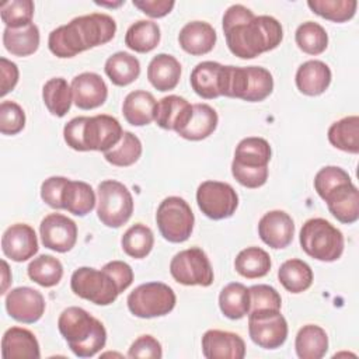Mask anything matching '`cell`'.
Masks as SVG:
<instances>
[{
	"label": "cell",
	"mask_w": 359,
	"mask_h": 359,
	"mask_svg": "<svg viewBox=\"0 0 359 359\" xmlns=\"http://www.w3.org/2000/svg\"><path fill=\"white\" fill-rule=\"evenodd\" d=\"M299 241L302 250L311 258L332 262L344 252V234L323 217L309 219L300 230Z\"/></svg>",
	"instance_id": "cell-6"
},
{
	"label": "cell",
	"mask_w": 359,
	"mask_h": 359,
	"mask_svg": "<svg viewBox=\"0 0 359 359\" xmlns=\"http://www.w3.org/2000/svg\"><path fill=\"white\" fill-rule=\"evenodd\" d=\"M294 348L300 359H321L328 351V335L320 325H303L296 335Z\"/></svg>",
	"instance_id": "cell-32"
},
{
	"label": "cell",
	"mask_w": 359,
	"mask_h": 359,
	"mask_svg": "<svg viewBox=\"0 0 359 359\" xmlns=\"http://www.w3.org/2000/svg\"><path fill=\"white\" fill-rule=\"evenodd\" d=\"M27 272L32 282L43 287H52L60 282L63 276V265L57 258L42 254L29 262Z\"/></svg>",
	"instance_id": "cell-40"
},
{
	"label": "cell",
	"mask_w": 359,
	"mask_h": 359,
	"mask_svg": "<svg viewBox=\"0 0 359 359\" xmlns=\"http://www.w3.org/2000/svg\"><path fill=\"white\" fill-rule=\"evenodd\" d=\"M219 122L217 112L208 104H194L192 116L188 123L178 132L187 140H202L210 136Z\"/></svg>",
	"instance_id": "cell-31"
},
{
	"label": "cell",
	"mask_w": 359,
	"mask_h": 359,
	"mask_svg": "<svg viewBox=\"0 0 359 359\" xmlns=\"http://www.w3.org/2000/svg\"><path fill=\"white\" fill-rule=\"evenodd\" d=\"M105 74L119 87L133 83L140 74V62L128 52H116L105 60Z\"/></svg>",
	"instance_id": "cell-33"
},
{
	"label": "cell",
	"mask_w": 359,
	"mask_h": 359,
	"mask_svg": "<svg viewBox=\"0 0 359 359\" xmlns=\"http://www.w3.org/2000/svg\"><path fill=\"white\" fill-rule=\"evenodd\" d=\"M224 66L205 60L198 63L191 72V87L192 90L205 100H213L222 95V80Z\"/></svg>",
	"instance_id": "cell-24"
},
{
	"label": "cell",
	"mask_w": 359,
	"mask_h": 359,
	"mask_svg": "<svg viewBox=\"0 0 359 359\" xmlns=\"http://www.w3.org/2000/svg\"><path fill=\"white\" fill-rule=\"evenodd\" d=\"M95 4H98V6H104V7H119V6H122L123 4V1L122 0H119V1H115V3H108V1H95Z\"/></svg>",
	"instance_id": "cell-56"
},
{
	"label": "cell",
	"mask_w": 359,
	"mask_h": 359,
	"mask_svg": "<svg viewBox=\"0 0 359 359\" xmlns=\"http://www.w3.org/2000/svg\"><path fill=\"white\" fill-rule=\"evenodd\" d=\"M1 356L3 359H39L38 339L27 328L11 327L1 338Z\"/></svg>",
	"instance_id": "cell-22"
},
{
	"label": "cell",
	"mask_w": 359,
	"mask_h": 359,
	"mask_svg": "<svg viewBox=\"0 0 359 359\" xmlns=\"http://www.w3.org/2000/svg\"><path fill=\"white\" fill-rule=\"evenodd\" d=\"M73 102L80 109H94L101 107L108 97V87L104 79L93 72L77 74L72 80Z\"/></svg>",
	"instance_id": "cell-19"
},
{
	"label": "cell",
	"mask_w": 359,
	"mask_h": 359,
	"mask_svg": "<svg viewBox=\"0 0 359 359\" xmlns=\"http://www.w3.org/2000/svg\"><path fill=\"white\" fill-rule=\"evenodd\" d=\"M119 121L111 115L76 116L63 128V137L67 146L77 151L97 150L105 153L122 137Z\"/></svg>",
	"instance_id": "cell-3"
},
{
	"label": "cell",
	"mask_w": 359,
	"mask_h": 359,
	"mask_svg": "<svg viewBox=\"0 0 359 359\" xmlns=\"http://www.w3.org/2000/svg\"><path fill=\"white\" fill-rule=\"evenodd\" d=\"M307 6L310 10L334 22H345L351 20L358 7L356 0H309Z\"/></svg>",
	"instance_id": "cell-44"
},
{
	"label": "cell",
	"mask_w": 359,
	"mask_h": 359,
	"mask_svg": "<svg viewBox=\"0 0 359 359\" xmlns=\"http://www.w3.org/2000/svg\"><path fill=\"white\" fill-rule=\"evenodd\" d=\"M129 358H150V359H160L163 356V349L160 342L153 337V335H140L136 338L129 351H128Z\"/></svg>",
	"instance_id": "cell-49"
},
{
	"label": "cell",
	"mask_w": 359,
	"mask_h": 359,
	"mask_svg": "<svg viewBox=\"0 0 359 359\" xmlns=\"http://www.w3.org/2000/svg\"><path fill=\"white\" fill-rule=\"evenodd\" d=\"M231 174L240 185L245 188H259L268 180V167L248 168L231 163Z\"/></svg>",
	"instance_id": "cell-50"
},
{
	"label": "cell",
	"mask_w": 359,
	"mask_h": 359,
	"mask_svg": "<svg viewBox=\"0 0 359 359\" xmlns=\"http://www.w3.org/2000/svg\"><path fill=\"white\" fill-rule=\"evenodd\" d=\"M324 201L338 222L352 224L359 219V191L352 181L334 188Z\"/></svg>",
	"instance_id": "cell-20"
},
{
	"label": "cell",
	"mask_w": 359,
	"mask_h": 359,
	"mask_svg": "<svg viewBox=\"0 0 359 359\" xmlns=\"http://www.w3.org/2000/svg\"><path fill=\"white\" fill-rule=\"evenodd\" d=\"M261 240L275 250L287 247L294 236L293 219L283 210L266 212L258 223Z\"/></svg>",
	"instance_id": "cell-17"
},
{
	"label": "cell",
	"mask_w": 359,
	"mask_h": 359,
	"mask_svg": "<svg viewBox=\"0 0 359 359\" xmlns=\"http://www.w3.org/2000/svg\"><path fill=\"white\" fill-rule=\"evenodd\" d=\"M223 32L230 52L240 59L272 50L283 38L282 25L275 17L255 15L243 4H233L224 11Z\"/></svg>",
	"instance_id": "cell-1"
},
{
	"label": "cell",
	"mask_w": 359,
	"mask_h": 359,
	"mask_svg": "<svg viewBox=\"0 0 359 359\" xmlns=\"http://www.w3.org/2000/svg\"><path fill=\"white\" fill-rule=\"evenodd\" d=\"M160 27L150 20H139L133 22L125 34V45L139 53L153 50L160 42Z\"/></svg>",
	"instance_id": "cell-39"
},
{
	"label": "cell",
	"mask_w": 359,
	"mask_h": 359,
	"mask_svg": "<svg viewBox=\"0 0 359 359\" xmlns=\"http://www.w3.org/2000/svg\"><path fill=\"white\" fill-rule=\"evenodd\" d=\"M45 299L41 292L20 286L11 289L6 296V310L11 318L24 324H34L45 313Z\"/></svg>",
	"instance_id": "cell-15"
},
{
	"label": "cell",
	"mask_w": 359,
	"mask_h": 359,
	"mask_svg": "<svg viewBox=\"0 0 359 359\" xmlns=\"http://www.w3.org/2000/svg\"><path fill=\"white\" fill-rule=\"evenodd\" d=\"M69 178L66 177H49L41 185V198L42 201L53 209H63L62 208V192Z\"/></svg>",
	"instance_id": "cell-51"
},
{
	"label": "cell",
	"mask_w": 359,
	"mask_h": 359,
	"mask_svg": "<svg viewBox=\"0 0 359 359\" xmlns=\"http://www.w3.org/2000/svg\"><path fill=\"white\" fill-rule=\"evenodd\" d=\"M34 3L31 0H11L0 6L1 20L6 27L18 28L31 24L34 17Z\"/></svg>",
	"instance_id": "cell-45"
},
{
	"label": "cell",
	"mask_w": 359,
	"mask_h": 359,
	"mask_svg": "<svg viewBox=\"0 0 359 359\" xmlns=\"http://www.w3.org/2000/svg\"><path fill=\"white\" fill-rule=\"evenodd\" d=\"M70 287L76 296L98 306L112 304L121 293L108 272L90 266H80L72 273Z\"/></svg>",
	"instance_id": "cell-9"
},
{
	"label": "cell",
	"mask_w": 359,
	"mask_h": 359,
	"mask_svg": "<svg viewBox=\"0 0 359 359\" xmlns=\"http://www.w3.org/2000/svg\"><path fill=\"white\" fill-rule=\"evenodd\" d=\"M1 265H3V271H1V275H3V285H1V294H4L6 293V290H7V287H8V283L11 282V272H10V269H8V265H7V262L3 259L1 261Z\"/></svg>",
	"instance_id": "cell-55"
},
{
	"label": "cell",
	"mask_w": 359,
	"mask_h": 359,
	"mask_svg": "<svg viewBox=\"0 0 359 359\" xmlns=\"http://www.w3.org/2000/svg\"><path fill=\"white\" fill-rule=\"evenodd\" d=\"M351 177L349 174L337 165H327L323 167L314 177V189L317 191V194L320 195L321 199H324L327 196V194H330L334 188L351 182Z\"/></svg>",
	"instance_id": "cell-46"
},
{
	"label": "cell",
	"mask_w": 359,
	"mask_h": 359,
	"mask_svg": "<svg viewBox=\"0 0 359 359\" xmlns=\"http://www.w3.org/2000/svg\"><path fill=\"white\" fill-rule=\"evenodd\" d=\"M57 328L70 351L79 358H91L105 346L104 324L81 307L65 309L57 318Z\"/></svg>",
	"instance_id": "cell-4"
},
{
	"label": "cell",
	"mask_w": 359,
	"mask_h": 359,
	"mask_svg": "<svg viewBox=\"0 0 359 359\" xmlns=\"http://www.w3.org/2000/svg\"><path fill=\"white\" fill-rule=\"evenodd\" d=\"M25 126V112L14 101L0 104V132L3 135H17Z\"/></svg>",
	"instance_id": "cell-48"
},
{
	"label": "cell",
	"mask_w": 359,
	"mask_h": 359,
	"mask_svg": "<svg viewBox=\"0 0 359 359\" xmlns=\"http://www.w3.org/2000/svg\"><path fill=\"white\" fill-rule=\"evenodd\" d=\"M250 292V313L258 310H280L282 299L278 290L269 285H254Z\"/></svg>",
	"instance_id": "cell-47"
},
{
	"label": "cell",
	"mask_w": 359,
	"mask_h": 359,
	"mask_svg": "<svg viewBox=\"0 0 359 359\" xmlns=\"http://www.w3.org/2000/svg\"><path fill=\"white\" fill-rule=\"evenodd\" d=\"M102 269L112 276V279L116 282L121 293L123 290H126L133 282V269L129 264H126L123 261H118V259L109 261L102 266Z\"/></svg>",
	"instance_id": "cell-52"
},
{
	"label": "cell",
	"mask_w": 359,
	"mask_h": 359,
	"mask_svg": "<svg viewBox=\"0 0 359 359\" xmlns=\"http://www.w3.org/2000/svg\"><path fill=\"white\" fill-rule=\"evenodd\" d=\"M181 77L180 62L168 53L156 55L147 66V79L158 91L174 90Z\"/></svg>",
	"instance_id": "cell-27"
},
{
	"label": "cell",
	"mask_w": 359,
	"mask_h": 359,
	"mask_svg": "<svg viewBox=\"0 0 359 359\" xmlns=\"http://www.w3.org/2000/svg\"><path fill=\"white\" fill-rule=\"evenodd\" d=\"M273 90V79L269 70L261 66H224L222 95L240 98L248 102L264 101Z\"/></svg>",
	"instance_id": "cell-5"
},
{
	"label": "cell",
	"mask_w": 359,
	"mask_h": 359,
	"mask_svg": "<svg viewBox=\"0 0 359 359\" xmlns=\"http://www.w3.org/2000/svg\"><path fill=\"white\" fill-rule=\"evenodd\" d=\"M133 213V198L126 185L105 180L97 188V216L107 227L123 226Z\"/></svg>",
	"instance_id": "cell-7"
},
{
	"label": "cell",
	"mask_w": 359,
	"mask_h": 359,
	"mask_svg": "<svg viewBox=\"0 0 359 359\" xmlns=\"http://www.w3.org/2000/svg\"><path fill=\"white\" fill-rule=\"evenodd\" d=\"M330 143L346 153H359V116L349 115L334 122L328 129Z\"/></svg>",
	"instance_id": "cell-37"
},
{
	"label": "cell",
	"mask_w": 359,
	"mask_h": 359,
	"mask_svg": "<svg viewBox=\"0 0 359 359\" xmlns=\"http://www.w3.org/2000/svg\"><path fill=\"white\" fill-rule=\"evenodd\" d=\"M43 247L56 252L70 251L77 241V224L62 213H49L39 224Z\"/></svg>",
	"instance_id": "cell-14"
},
{
	"label": "cell",
	"mask_w": 359,
	"mask_h": 359,
	"mask_svg": "<svg viewBox=\"0 0 359 359\" xmlns=\"http://www.w3.org/2000/svg\"><path fill=\"white\" fill-rule=\"evenodd\" d=\"M142 142L132 132L123 130L121 140L104 153V158L116 167H129L135 164L142 156Z\"/></svg>",
	"instance_id": "cell-42"
},
{
	"label": "cell",
	"mask_w": 359,
	"mask_h": 359,
	"mask_svg": "<svg viewBox=\"0 0 359 359\" xmlns=\"http://www.w3.org/2000/svg\"><path fill=\"white\" fill-rule=\"evenodd\" d=\"M331 70L321 60H307L302 63L296 72V86L304 95H320L331 83Z\"/></svg>",
	"instance_id": "cell-25"
},
{
	"label": "cell",
	"mask_w": 359,
	"mask_h": 359,
	"mask_svg": "<svg viewBox=\"0 0 359 359\" xmlns=\"http://www.w3.org/2000/svg\"><path fill=\"white\" fill-rule=\"evenodd\" d=\"M121 245L125 254L132 258L142 259L147 257L154 245V236L150 227L143 223L130 226L121 238Z\"/></svg>",
	"instance_id": "cell-41"
},
{
	"label": "cell",
	"mask_w": 359,
	"mask_h": 359,
	"mask_svg": "<svg viewBox=\"0 0 359 359\" xmlns=\"http://www.w3.org/2000/svg\"><path fill=\"white\" fill-rule=\"evenodd\" d=\"M294 39L299 49L307 55H320L328 46L327 31L314 21H306L300 24L296 29Z\"/></svg>",
	"instance_id": "cell-43"
},
{
	"label": "cell",
	"mask_w": 359,
	"mask_h": 359,
	"mask_svg": "<svg viewBox=\"0 0 359 359\" xmlns=\"http://www.w3.org/2000/svg\"><path fill=\"white\" fill-rule=\"evenodd\" d=\"M157 101L146 90L130 91L122 104V114L132 126H144L154 121Z\"/></svg>",
	"instance_id": "cell-26"
},
{
	"label": "cell",
	"mask_w": 359,
	"mask_h": 359,
	"mask_svg": "<svg viewBox=\"0 0 359 359\" xmlns=\"http://www.w3.org/2000/svg\"><path fill=\"white\" fill-rule=\"evenodd\" d=\"M35 230L25 223H15L6 229L1 237L3 254L15 262H24L38 252Z\"/></svg>",
	"instance_id": "cell-16"
},
{
	"label": "cell",
	"mask_w": 359,
	"mask_h": 359,
	"mask_svg": "<svg viewBox=\"0 0 359 359\" xmlns=\"http://www.w3.org/2000/svg\"><path fill=\"white\" fill-rule=\"evenodd\" d=\"M157 227L170 243H184L194 230L195 217L188 202L180 196H168L157 208Z\"/></svg>",
	"instance_id": "cell-10"
},
{
	"label": "cell",
	"mask_w": 359,
	"mask_h": 359,
	"mask_svg": "<svg viewBox=\"0 0 359 359\" xmlns=\"http://www.w3.org/2000/svg\"><path fill=\"white\" fill-rule=\"evenodd\" d=\"M219 307L224 317L240 320L250 313V292L240 282L226 285L219 294Z\"/></svg>",
	"instance_id": "cell-34"
},
{
	"label": "cell",
	"mask_w": 359,
	"mask_h": 359,
	"mask_svg": "<svg viewBox=\"0 0 359 359\" xmlns=\"http://www.w3.org/2000/svg\"><path fill=\"white\" fill-rule=\"evenodd\" d=\"M216 38L215 28L206 21L187 22L178 34L180 46L194 56L209 53L216 43Z\"/></svg>",
	"instance_id": "cell-23"
},
{
	"label": "cell",
	"mask_w": 359,
	"mask_h": 359,
	"mask_svg": "<svg viewBox=\"0 0 359 359\" xmlns=\"http://www.w3.org/2000/svg\"><path fill=\"white\" fill-rule=\"evenodd\" d=\"M202 352L208 359H243L245 342L236 332L208 330L202 337Z\"/></svg>",
	"instance_id": "cell-18"
},
{
	"label": "cell",
	"mask_w": 359,
	"mask_h": 359,
	"mask_svg": "<svg viewBox=\"0 0 359 359\" xmlns=\"http://www.w3.org/2000/svg\"><path fill=\"white\" fill-rule=\"evenodd\" d=\"M42 100L48 111L55 116H65L72 107V87L63 77L49 79L42 87Z\"/></svg>",
	"instance_id": "cell-36"
},
{
	"label": "cell",
	"mask_w": 359,
	"mask_h": 359,
	"mask_svg": "<svg viewBox=\"0 0 359 359\" xmlns=\"http://www.w3.org/2000/svg\"><path fill=\"white\" fill-rule=\"evenodd\" d=\"M271 154V146L265 139L257 136L244 137L236 147L233 164L248 168H264L268 167Z\"/></svg>",
	"instance_id": "cell-28"
},
{
	"label": "cell",
	"mask_w": 359,
	"mask_h": 359,
	"mask_svg": "<svg viewBox=\"0 0 359 359\" xmlns=\"http://www.w3.org/2000/svg\"><path fill=\"white\" fill-rule=\"evenodd\" d=\"M39 29L31 22L24 27L10 28L6 27L3 31V45L14 56H29L39 48Z\"/></svg>",
	"instance_id": "cell-30"
},
{
	"label": "cell",
	"mask_w": 359,
	"mask_h": 359,
	"mask_svg": "<svg viewBox=\"0 0 359 359\" xmlns=\"http://www.w3.org/2000/svg\"><path fill=\"white\" fill-rule=\"evenodd\" d=\"M95 192L84 181L69 180L62 192V208L76 216H86L95 206Z\"/></svg>",
	"instance_id": "cell-29"
},
{
	"label": "cell",
	"mask_w": 359,
	"mask_h": 359,
	"mask_svg": "<svg viewBox=\"0 0 359 359\" xmlns=\"http://www.w3.org/2000/svg\"><path fill=\"white\" fill-rule=\"evenodd\" d=\"M133 6L151 18L167 15L175 6L174 0H133Z\"/></svg>",
	"instance_id": "cell-53"
},
{
	"label": "cell",
	"mask_w": 359,
	"mask_h": 359,
	"mask_svg": "<svg viewBox=\"0 0 359 359\" xmlns=\"http://www.w3.org/2000/svg\"><path fill=\"white\" fill-rule=\"evenodd\" d=\"M287 321L280 310H258L248 313V334L251 341L264 349H276L287 338Z\"/></svg>",
	"instance_id": "cell-13"
},
{
	"label": "cell",
	"mask_w": 359,
	"mask_h": 359,
	"mask_svg": "<svg viewBox=\"0 0 359 359\" xmlns=\"http://www.w3.org/2000/svg\"><path fill=\"white\" fill-rule=\"evenodd\" d=\"M170 273L175 282L185 286H210L213 283L210 261L199 247L177 252L170 262Z\"/></svg>",
	"instance_id": "cell-11"
},
{
	"label": "cell",
	"mask_w": 359,
	"mask_h": 359,
	"mask_svg": "<svg viewBox=\"0 0 359 359\" xmlns=\"http://www.w3.org/2000/svg\"><path fill=\"white\" fill-rule=\"evenodd\" d=\"M18 67L14 62L0 57V79H1V86H0V95L4 97L10 91L14 90V87L18 83Z\"/></svg>",
	"instance_id": "cell-54"
},
{
	"label": "cell",
	"mask_w": 359,
	"mask_h": 359,
	"mask_svg": "<svg viewBox=\"0 0 359 359\" xmlns=\"http://www.w3.org/2000/svg\"><path fill=\"white\" fill-rule=\"evenodd\" d=\"M271 257L259 247H247L241 250L234 259V269L247 279L265 276L271 271Z\"/></svg>",
	"instance_id": "cell-38"
},
{
	"label": "cell",
	"mask_w": 359,
	"mask_h": 359,
	"mask_svg": "<svg viewBox=\"0 0 359 359\" xmlns=\"http://www.w3.org/2000/svg\"><path fill=\"white\" fill-rule=\"evenodd\" d=\"M192 116V105L180 95L171 94L163 97L156 105V123L167 130H175L177 133L188 123Z\"/></svg>",
	"instance_id": "cell-21"
},
{
	"label": "cell",
	"mask_w": 359,
	"mask_h": 359,
	"mask_svg": "<svg viewBox=\"0 0 359 359\" xmlns=\"http://www.w3.org/2000/svg\"><path fill=\"white\" fill-rule=\"evenodd\" d=\"M278 279L280 285L290 293H302L313 283V271L307 262L299 258L285 261L279 271Z\"/></svg>",
	"instance_id": "cell-35"
},
{
	"label": "cell",
	"mask_w": 359,
	"mask_h": 359,
	"mask_svg": "<svg viewBox=\"0 0 359 359\" xmlns=\"http://www.w3.org/2000/svg\"><path fill=\"white\" fill-rule=\"evenodd\" d=\"M129 311L139 318L161 317L172 311L177 303L174 290L163 282H147L135 287L128 299Z\"/></svg>",
	"instance_id": "cell-8"
},
{
	"label": "cell",
	"mask_w": 359,
	"mask_h": 359,
	"mask_svg": "<svg viewBox=\"0 0 359 359\" xmlns=\"http://www.w3.org/2000/svg\"><path fill=\"white\" fill-rule=\"evenodd\" d=\"M196 202L205 216L222 220L233 216L238 206V195L230 184L209 180L198 187Z\"/></svg>",
	"instance_id": "cell-12"
},
{
	"label": "cell",
	"mask_w": 359,
	"mask_h": 359,
	"mask_svg": "<svg viewBox=\"0 0 359 359\" xmlns=\"http://www.w3.org/2000/svg\"><path fill=\"white\" fill-rule=\"evenodd\" d=\"M116 32L115 20L104 13H91L73 18L55 28L48 38L49 50L60 57H73L90 48L109 42Z\"/></svg>",
	"instance_id": "cell-2"
}]
</instances>
